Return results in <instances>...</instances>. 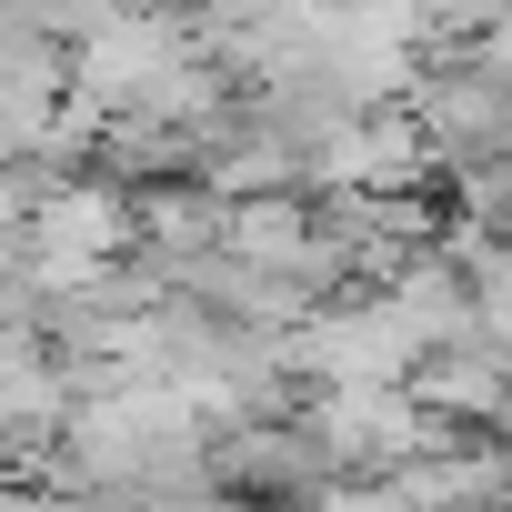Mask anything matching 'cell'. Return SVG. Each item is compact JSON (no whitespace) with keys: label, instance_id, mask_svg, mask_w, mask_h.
Listing matches in <instances>:
<instances>
[{"label":"cell","instance_id":"cell-1","mask_svg":"<svg viewBox=\"0 0 512 512\" xmlns=\"http://www.w3.org/2000/svg\"><path fill=\"white\" fill-rule=\"evenodd\" d=\"M282 362L312 372V382H412L422 342L402 332L392 302H332V312H302V322H292Z\"/></svg>","mask_w":512,"mask_h":512},{"label":"cell","instance_id":"cell-2","mask_svg":"<svg viewBox=\"0 0 512 512\" xmlns=\"http://www.w3.org/2000/svg\"><path fill=\"white\" fill-rule=\"evenodd\" d=\"M492 512H502V502H492Z\"/></svg>","mask_w":512,"mask_h":512}]
</instances>
